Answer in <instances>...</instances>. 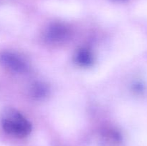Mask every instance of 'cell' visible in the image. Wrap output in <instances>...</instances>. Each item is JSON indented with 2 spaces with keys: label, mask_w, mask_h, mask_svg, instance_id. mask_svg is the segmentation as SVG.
Masks as SVG:
<instances>
[{
  "label": "cell",
  "mask_w": 147,
  "mask_h": 146,
  "mask_svg": "<svg viewBox=\"0 0 147 146\" xmlns=\"http://www.w3.org/2000/svg\"><path fill=\"white\" fill-rule=\"evenodd\" d=\"M0 64L5 69L15 73H25L30 70V65L24 59L9 51L0 53Z\"/></svg>",
  "instance_id": "2"
},
{
  "label": "cell",
  "mask_w": 147,
  "mask_h": 146,
  "mask_svg": "<svg viewBox=\"0 0 147 146\" xmlns=\"http://www.w3.org/2000/svg\"><path fill=\"white\" fill-rule=\"evenodd\" d=\"M75 61L80 67H89L94 62V57L89 49L80 48L75 54Z\"/></svg>",
  "instance_id": "4"
},
{
  "label": "cell",
  "mask_w": 147,
  "mask_h": 146,
  "mask_svg": "<svg viewBox=\"0 0 147 146\" xmlns=\"http://www.w3.org/2000/svg\"><path fill=\"white\" fill-rule=\"evenodd\" d=\"M71 35L70 28L62 23L50 24L44 31V39L50 44H61L67 41Z\"/></svg>",
  "instance_id": "3"
},
{
  "label": "cell",
  "mask_w": 147,
  "mask_h": 146,
  "mask_svg": "<svg viewBox=\"0 0 147 146\" xmlns=\"http://www.w3.org/2000/svg\"><path fill=\"white\" fill-rule=\"evenodd\" d=\"M30 93L32 97L34 98L37 100L43 99L48 94V87L44 83L36 82L32 85L30 88Z\"/></svg>",
  "instance_id": "5"
},
{
  "label": "cell",
  "mask_w": 147,
  "mask_h": 146,
  "mask_svg": "<svg viewBox=\"0 0 147 146\" xmlns=\"http://www.w3.org/2000/svg\"><path fill=\"white\" fill-rule=\"evenodd\" d=\"M111 1H116V2H126V1H129V0H111Z\"/></svg>",
  "instance_id": "6"
},
{
  "label": "cell",
  "mask_w": 147,
  "mask_h": 146,
  "mask_svg": "<svg viewBox=\"0 0 147 146\" xmlns=\"http://www.w3.org/2000/svg\"><path fill=\"white\" fill-rule=\"evenodd\" d=\"M1 122L4 131L15 137H26L32 131L31 123L16 109L6 108L1 113Z\"/></svg>",
  "instance_id": "1"
}]
</instances>
